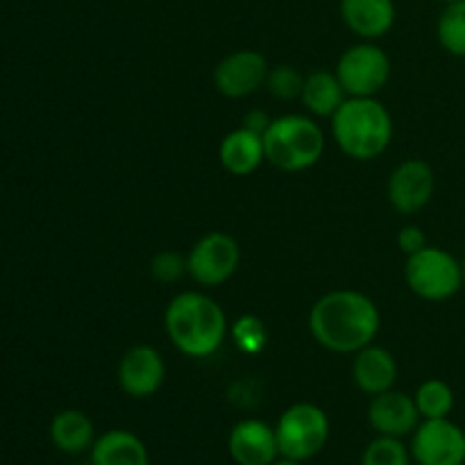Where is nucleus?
Instances as JSON below:
<instances>
[{"mask_svg":"<svg viewBox=\"0 0 465 465\" xmlns=\"http://www.w3.org/2000/svg\"><path fill=\"white\" fill-rule=\"evenodd\" d=\"M380 327V309L361 291H331L309 312V331L316 343L336 354H357L377 339Z\"/></svg>","mask_w":465,"mask_h":465,"instance_id":"1","label":"nucleus"},{"mask_svg":"<svg viewBox=\"0 0 465 465\" xmlns=\"http://www.w3.org/2000/svg\"><path fill=\"white\" fill-rule=\"evenodd\" d=\"M163 327L173 348L191 359H207L218 352L230 330L221 304L198 291H184L168 302Z\"/></svg>","mask_w":465,"mask_h":465,"instance_id":"2","label":"nucleus"},{"mask_svg":"<svg viewBox=\"0 0 465 465\" xmlns=\"http://www.w3.org/2000/svg\"><path fill=\"white\" fill-rule=\"evenodd\" d=\"M331 136L350 159L371 162L393 141V118L377 98H348L331 116Z\"/></svg>","mask_w":465,"mask_h":465,"instance_id":"3","label":"nucleus"},{"mask_svg":"<svg viewBox=\"0 0 465 465\" xmlns=\"http://www.w3.org/2000/svg\"><path fill=\"white\" fill-rule=\"evenodd\" d=\"M266 162L284 173H302L316 166L325 153V132L313 118L286 114L272 118L263 132Z\"/></svg>","mask_w":465,"mask_h":465,"instance_id":"4","label":"nucleus"},{"mask_svg":"<svg viewBox=\"0 0 465 465\" xmlns=\"http://www.w3.org/2000/svg\"><path fill=\"white\" fill-rule=\"evenodd\" d=\"M404 280L411 293L427 302H443L465 286L463 263L448 250L425 245L416 254H409L404 263Z\"/></svg>","mask_w":465,"mask_h":465,"instance_id":"5","label":"nucleus"},{"mask_svg":"<svg viewBox=\"0 0 465 465\" xmlns=\"http://www.w3.org/2000/svg\"><path fill=\"white\" fill-rule=\"evenodd\" d=\"M330 416L313 402L291 404L275 425L280 457L293 461H309L325 450L330 440Z\"/></svg>","mask_w":465,"mask_h":465,"instance_id":"6","label":"nucleus"},{"mask_svg":"<svg viewBox=\"0 0 465 465\" xmlns=\"http://www.w3.org/2000/svg\"><path fill=\"white\" fill-rule=\"evenodd\" d=\"M334 73L348 98H377L391 80V59L380 45L357 44L341 54Z\"/></svg>","mask_w":465,"mask_h":465,"instance_id":"7","label":"nucleus"},{"mask_svg":"<svg viewBox=\"0 0 465 465\" xmlns=\"http://www.w3.org/2000/svg\"><path fill=\"white\" fill-rule=\"evenodd\" d=\"M241 263L239 241L227 232H209L193 243L186 254V272L200 286L225 284Z\"/></svg>","mask_w":465,"mask_h":465,"instance_id":"8","label":"nucleus"},{"mask_svg":"<svg viewBox=\"0 0 465 465\" xmlns=\"http://www.w3.org/2000/svg\"><path fill=\"white\" fill-rule=\"evenodd\" d=\"M409 450L418 465H465V431L450 418L422 420Z\"/></svg>","mask_w":465,"mask_h":465,"instance_id":"9","label":"nucleus"},{"mask_svg":"<svg viewBox=\"0 0 465 465\" xmlns=\"http://www.w3.org/2000/svg\"><path fill=\"white\" fill-rule=\"evenodd\" d=\"M268 73H271L268 59L259 50H236L218 62L213 71V84L225 98L241 100L266 86Z\"/></svg>","mask_w":465,"mask_h":465,"instance_id":"10","label":"nucleus"},{"mask_svg":"<svg viewBox=\"0 0 465 465\" xmlns=\"http://www.w3.org/2000/svg\"><path fill=\"white\" fill-rule=\"evenodd\" d=\"M436 175L434 168L425 159H407L400 163L389 177L386 195H389L391 207L398 213L411 216L425 209L430 200L434 198Z\"/></svg>","mask_w":465,"mask_h":465,"instance_id":"11","label":"nucleus"},{"mask_svg":"<svg viewBox=\"0 0 465 465\" xmlns=\"http://www.w3.org/2000/svg\"><path fill=\"white\" fill-rule=\"evenodd\" d=\"M166 380V363L153 345H134L118 361L116 381L132 400L153 398Z\"/></svg>","mask_w":465,"mask_h":465,"instance_id":"12","label":"nucleus"},{"mask_svg":"<svg viewBox=\"0 0 465 465\" xmlns=\"http://www.w3.org/2000/svg\"><path fill=\"white\" fill-rule=\"evenodd\" d=\"M368 422L377 436L407 439L416 431L422 418L413 395L391 389L386 393L372 395L371 407H368Z\"/></svg>","mask_w":465,"mask_h":465,"instance_id":"13","label":"nucleus"},{"mask_svg":"<svg viewBox=\"0 0 465 465\" xmlns=\"http://www.w3.org/2000/svg\"><path fill=\"white\" fill-rule=\"evenodd\" d=\"M227 452L236 465H271L280 459L275 427L257 418L236 422L227 436Z\"/></svg>","mask_w":465,"mask_h":465,"instance_id":"14","label":"nucleus"},{"mask_svg":"<svg viewBox=\"0 0 465 465\" xmlns=\"http://www.w3.org/2000/svg\"><path fill=\"white\" fill-rule=\"evenodd\" d=\"M218 162L230 175L248 177L266 162V148H263V134L241 125L225 134L218 145Z\"/></svg>","mask_w":465,"mask_h":465,"instance_id":"15","label":"nucleus"},{"mask_svg":"<svg viewBox=\"0 0 465 465\" xmlns=\"http://www.w3.org/2000/svg\"><path fill=\"white\" fill-rule=\"evenodd\" d=\"M398 361L381 345L371 343L354 354L352 380L363 393L380 395L391 391L398 381Z\"/></svg>","mask_w":465,"mask_h":465,"instance_id":"16","label":"nucleus"},{"mask_svg":"<svg viewBox=\"0 0 465 465\" xmlns=\"http://www.w3.org/2000/svg\"><path fill=\"white\" fill-rule=\"evenodd\" d=\"M393 0H341V18L361 39H380L395 25Z\"/></svg>","mask_w":465,"mask_h":465,"instance_id":"17","label":"nucleus"},{"mask_svg":"<svg viewBox=\"0 0 465 465\" xmlns=\"http://www.w3.org/2000/svg\"><path fill=\"white\" fill-rule=\"evenodd\" d=\"M91 465H150L143 440L125 430L104 431L89 450Z\"/></svg>","mask_w":465,"mask_h":465,"instance_id":"18","label":"nucleus"},{"mask_svg":"<svg viewBox=\"0 0 465 465\" xmlns=\"http://www.w3.org/2000/svg\"><path fill=\"white\" fill-rule=\"evenodd\" d=\"M50 440L54 448L64 454H82L89 452L91 445L95 443L94 420L80 409H64L50 420Z\"/></svg>","mask_w":465,"mask_h":465,"instance_id":"19","label":"nucleus"},{"mask_svg":"<svg viewBox=\"0 0 465 465\" xmlns=\"http://www.w3.org/2000/svg\"><path fill=\"white\" fill-rule=\"evenodd\" d=\"M300 100H302L307 112L313 114V116L331 118L339 112L341 104L348 100V94H345L343 84L339 82L336 73L313 71L304 77Z\"/></svg>","mask_w":465,"mask_h":465,"instance_id":"20","label":"nucleus"},{"mask_svg":"<svg viewBox=\"0 0 465 465\" xmlns=\"http://www.w3.org/2000/svg\"><path fill=\"white\" fill-rule=\"evenodd\" d=\"M416 407L420 411L422 420H439V418H450L454 409V391L448 381L443 380H427L418 386Z\"/></svg>","mask_w":465,"mask_h":465,"instance_id":"21","label":"nucleus"},{"mask_svg":"<svg viewBox=\"0 0 465 465\" xmlns=\"http://www.w3.org/2000/svg\"><path fill=\"white\" fill-rule=\"evenodd\" d=\"M439 44L454 57L465 59V0L445 5L436 25Z\"/></svg>","mask_w":465,"mask_h":465,"instance_id":"22","label":"nucleus"},{"mask_svg":"<svg viewBox=\"0 0 465 465\" xmlns=\"http://www.w3.org/2000/svg\"><path fill=\"white\" fill-rule=\"evenodd\" d=\"M411 450L402 443V439L393 436H377L361 454V465H411Z\"/></svg>","mask_w":465,"mask_h":465,"instance_id":"23","label":"nucleus"},{"mask_svg":"<svg viewBox=\"0 0 465 465\" xmlns=\"http://www.w3.org/2000/svg\"><path fill=\"white\" fill-rule=\"evenodd\" d=\"M266 86L277 100H295L302 95L304 75L295 66H275L268 73Z\"/></svg>","mask_w":465,"mask_h":465,"instance_id":"24","label":"nucleus"},{"mask_svg":"<svg viewBox=\"0 0 465 465\" xmlns=\"http://www.w3.org/2000/svg\"><path fill=\"white\" fill-rule=\"evenodd\" d=\"M232 334H234L236 345H239L243 352H250V354H257L259 350L266 345V339H268L266 325H263L262 318L257 316H241L239 321L234 322Z\"/></svg>","mask_w":465,"mask_h":465,"instance_id":"25","label":"nucleus"},{"mask_svg":"<svg viewBox=\"0 0 465 465\" xmlns=\"http://www.w3.org/2000/svg\"><path fill=\"white\" fill-rule=\"evenodd\" d=\"M150 272L157 282H177L186 272V257L173 252V250H166V252H159L157 257L150 263Z\"/></svg>","mask_w":465,"mask_h":465,"instance_id":"26","label":"nucleus"},{"mask_svg":"<svg viewBox=\"0 0 465 465\" xmlns=\"http://www.w3.org/2000/svg\"><path fill=\"white\" fill-rule=\"evenodd\" d=\"M425 245H430V243H427V236H425V232H422V227L407 225L398 232V248L402 250L407 257L409 254H416L418 250H422Z\"/></svg>","mask_w":465,"mask_h":465,"instance_id":"27","label":"nucleus"},{"mask_svg":"<svg viewBox=\"0 0 465 465\" xmlns=\"http://www.w3.org/2000/svg\"><path fill=\"white\" fill-rule=\"evenodd\" d=\"M272 118L268 116L266 112H262V109H252V112L245 114L243 118V125L250 127V130L259 132V134H263V132L268 130V125H271Z\"/></svg>","mask_w":465,"mask_h":465,"instance_id":"28","label":"nucleus"},{"mask_svg":"<svg viewBox=\"0 0 465 465\" xmlns=\"http://www.w3.org/2000/svg\"><path fill=\"white\" fill-rule=\"evenodd\" d=\"M271 465H302L300 461H293V459H286V457H280L277 461H272Z\"/></svg>","mask_w":465,"mask_h":465,"instance_id":"29","label":"nucleus"},{"mask_svg":"<svg viewBox=\"0 0 465 465\" xmlns=\"http://www.w3.org/2000/svg\"><path fill=\"white\" fill-rule=\"evenodd\" d=\"M440 3H445V5H452V3H457V0H440Z\"/></svg>","mask_w":465,"mask_h":465,"instance_id":"30","label":"nucleus"},{"mask_svg":"<svg viewBox=\"0 0 465 465\" xmlns=\"http://www.w3.org/2000/svg\"><path fill=\"white\" fill-rule=\"evenodd\" d=\"M461 263H463V282H465V259H463V262H461Z\"/></svg>","mask_w":465,"mask_h":465,"instance_id":"31","label":"nucleus"}]
</instances>
